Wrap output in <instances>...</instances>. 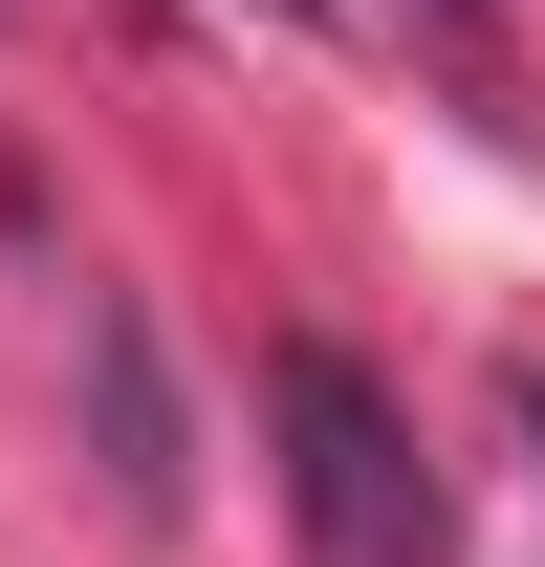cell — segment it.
Returning <instances> with one entry per match:
<instances>
[{
	"label": "cell",
	"mask_w": 545,
	"mask_h": 567,
	"mask_svg": "<svg viewBox=\"0 0 545 567\" xmlns=\"http://www.w3.org/2000/svg\"><path fill=\"white\" fill-rule=\"evenodd\" d=\"M263 415H284V502H306V567H459V502H436L414 415H393L349 350H263Z\"/></svg>",
	"instance_id": "1"
},
{
	"label": "cell",
	"mask_w": 545,
	"mask_h": 567,
	"mask_svg": "<svg viewBox=\"0 0 545 567\" xmlns=\"http://www.w3.org/2000/svg\"><path fill=\"white\" fill-rule=\"evenodd\" d=\"M88 436H110V502H197V458H175V371H153L132 306H88Z\"/></svg>",
	"instance_id": "2"
},
{
	"label": "cell",
	"mask_w": 545,
	"mask_h": 567,
	"mask_svg": "<svg viewBox=\"0 0 545 567\" xmlns=\"http://www.w3.org/2000/svg\"><path fill=\"white\" fill-rule=\"evenodd\" d=\"M393 22H414V44H436L459 87H502V0H393Z\"/></svg>",
	"instance_id": "3"
},
{
	"label": "cell",
	"mask_w": 545,
	"mask_h": 567,
	"mask_svg": "<svg viewBox=\"0 0 545 567\" xmlns=\"http://www.w3.org/2000/svg\"><path fill=\"white\" fill-rule=\"evenodd\" d=\"M524 436H545V371H524Z\"/></svg>",
	"instance_id": "4"
},
{
	"label": "cell",
	"mask_w": 545,
	"mask_h": 567,
	"mask_svg": "<svg viewBox=\"0 0 545 567\" xmlns=\"http://www.w3.org/2000/svg\"><path fill=\"white\" fill-rule=\"evenodd\" d=\"M263 22H306V0H263Z\"/></svg>",
	"instance_id": "5"
}]
</instances>
